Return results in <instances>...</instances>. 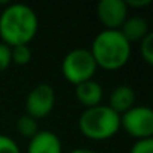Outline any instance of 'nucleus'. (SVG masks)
<instances>
[{"label":"nucleus","instance_id":"1","mask_svg":"<svg viewBox=\"0 0 153 153\" xmlns=\"http://www.w3.org/2000/svg\"><path fill=\"white\" fill-rule=\"evenodd\" d=\"M36 12L24 3H11L0 14V36L8 47L29 45L38 33Z\"/></svg>","mask_w":153,"mask_h":153},{"label":"nucleus","instance_id":"2","mask_svg":"<svg viewBox=\"0 0 153 153\" xmlns=\"http://www.w3.org/2000/svg\"><path fill=\"white\" fill-rule=\"evenodd\" d=\"M90 53L98 68L117 71L129 62L131 44L120 30H102L95 36Z\"/></svg>","mask_w":153,"mask_h":153},{"label":"nucleus","instance_id":"3","mask_svg":"<svg viewBox=\"0 0 153 153\" xmlns=\"http://www.w3.org/2000/svg\"><path fill=\"white\" fill-rule=\"evenodd\" d=\"M78 129L89 140H108L119 132L120 116L114 113L108 105L86 108L78 119Z\"/></svg>","mask_w":153,"mask_h":153},{"label":"nucleus","instance_id":"4","mask_svg":"<svg viewBox=\"0 0 153 153\" xmlns=\"http://www.w3.org/2000/svg\"><path fill=\"white\" fill-rule=\"evenodd\" d=\"M96 69V62L87 48H74L62 60V74L65 80L75 86L93 80Z\"/></svg>","mask_w":153,"mask_h":153},{"label":"nucleus","instance_id":"5","mask_svg":"<svg viewBox=\"0 0 153 153\" xmlns=\"http://www.w3.org/2000/svg\"><path fill=\"white\" fill-rule=\"evenodd\" d=\"M120 128L137 140L153 138V111L146 105H134L120 116Z\"/></svg>","mask_w":153,"mask_h":153},{"label":"nucleus","instance_id":"6","mask_svg":"<svg viewBox=\"0 0 153 153\" xmlns=\"http://www.w3.org/2000/svg\"><path fill=\"white\" fill-rule=\"evenodd\" d=\"M56 105V92L53 86L41 83L35 86L26 98V114L35 120L47 117Z\"/></svg>","mask_w":153,"mask_h":153},{"label":"nucleus","instance_id":"7","mask_svg":"<svg viewBox=\"0 0 153 153\" xmlns=\"http://www.w3.org/2000/svg\"><path fill=\"white\" fill-rule=\"evenodd\" d=\"M96 14L104 30H120L128 18V6L125 0H101L96 6Z\"/></svg>","mask_w":153,"mask_h":153},{"label":"nucleus","instance_id":"8","mask_svg":"<svg viewBox=\"0 0 153 153\" xmlns=\"http://www.w3.org/2000/svg\"><path fill=\"white\" fill-rule=\"evenodd\" d=\"M27 153H63L62 141L51 131H39L29 140Z\"/></svg>","mask_w":153,"mask_h":153},{"label":"nucleus","instance_id":"9","mask_svg":"<svg viewBox=\"0 0 153 153\" xmlns=\"http://www.w3.org/2000/svg\"><path fill=\"white\" fill-rule=\"evenodd\" d=\"M102 96H104L102 86L95 80H89L75 86V98L86 108H93L101 105Z\"/></svg>","mask_w":153,"mask_h":153},{"label":"nucleus","instance_id":"10","mask_svg":"<svg viewBox=\"0 0 153 153\" xmlns=\"http://www.w3.org/2000/svg\"><path fill=\"white\" fill-rule=\"evenodd\" d=\"M134 105H135V92H134L132 87L125 86V84L123 86H117L110 93L108 107L114 113H117L119 116H122L123 113L131 110Z\"/></svg>","mask_w":153,"mask_h":153},{"label":"nucleus","instance_id":"11","mask_svg":"<svg viewBox=\"0 0 153 153\" xmlns=\"http://www.w3.org/2000/svg\"><path fill=\"white\" fill-rule=\"evenodd\" d=\"M120 33L125 36V39L129 44L143 41L150 33L149 23L143 17H137V15L135 17H128L126 21L123 23V26L120 27Z\"/></svg>","mask_w":153,"mask_h":153},{"label":"nucleus","instance_id":"12","mask_svg":"<svg viewBox=\"0 0 153 153\" xmlns=\"http://www.w3.org/2000/svg\"><path fill=\"white\" fill-rule=\"evenodd\" d=\"M15 129L17 132L21 135V137H26V138H32L35 137L38 132H39V126H38V120H35L33 117L24 114V116H20L15 122Z\"/></svg>","mask_w":153,"mask_h":153},{"label":"nucleus","instance_id":"13","mask_svg":"<svg viewBox=\"0 0 153 153\" xmlns=\"http://www.w3.org/2000/svg\"><path fill=\"white\" fill-rule=\"evenodd\" d=\"M32 60V50L29 48V45H15L11 47V62L18 65V66H24L29 65Z\"/></svg>","mask_w":153,"mask_h":153},{"label":"nucleus","instance_id":"14","mask_svg":"<svg viewBox=\"0 0 153 153\" xmlns=\"http://www.w3.org/2000/svg\"><path fill=\"white\" fill-rule=\"evenodd\" d=\"M140 53L147 65H153V33L152 32L141 41Z\"/></svg>","mask_w":153,"mask_h":153},{"label":"nucleus","instance_id":"15","mask_svg":"<svg viewBox=\"0 0 153 153\" xmlns=\"http://www.w3.org/2000/svg\"><path fill=\"white\" fill-rule=\"evenodd\" d=\"M0 153H21V150L15 143V140L0 134Z\"/></svg>","mask_w":153,"mask_h":153},{"label":"nucleus","instance_id":"16","mask_svg":"<svg viewBox=\"0 0 153 153\" xmlns=\"http://www.w3.org/2000/svg\"><path fill=\"white\" fill-rule=\"evenodd\" d=\"M11 47L0 42V74L5 72L11 65Z\"/></svg>","mask_w":153,"mask_h":153},{"label":"nucleus","instance_id":"17","mask_svg":"<svg viewBox=\"0 0 153 153\" xmlns=\"http://www.w3.org/2000/svg\"><path fill=\"white\" fill-rule=\"evenodd\" d=\"M131 153H153V138L137 140V143L131 149Z\"/></svg>","mask_w":153,"mask_h":153},{"label":"nucleus","instance_id":"18","mask_svg":"<svg viewBox=\"0 0 153 153\" xmlns=\"http://www.w3.org/2000/svg\"><path fill=\"white\" fill-rule=\"evenodd\" d=\"M128 8H143L152 3V0H125Z\"/></svg>","mask_w":153,"mask_h":153},{"label":"nucleus","instance_id":"19","mask_svg":"<svg viewBox=\"0 0 153 153\" xmlns=\"http://www.w3.org/2000/svg\"><path fill=\"white\" fill-rule=\"evenodd\" d=\"M69 153H96V152H93V150H90V149H74V150L69 152Z\"/></svg>","mask_w":153,"mask_h":153}]
</instances>
